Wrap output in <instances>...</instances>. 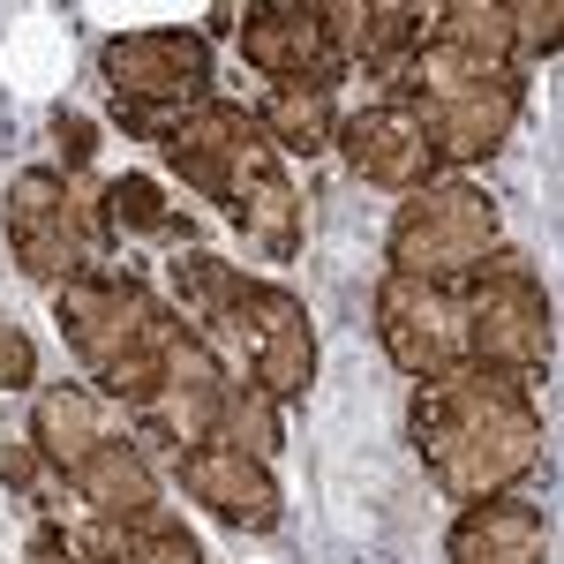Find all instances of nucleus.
<instances>
[{
  "mask_svg": "<svg viewBox=\"0 0 564 564\" xmlns=\"http://www.w3.org/2000/svg\"><path fill=\"white\" fill-rule=\"evenodd\" d=\"M106 436H113V430H106V414H98V399H90V391H76V384L39 391V406H31V444L45 452V467H53L61 481L76 475Z\"/></svg>",
  "mask_w": 564,
  "mask_h": 564,
  "instance_id": "nucleus-18",
  "label": "nucleus"
},
{
  "mask_svg": "<svg viewBox=\"0 0 564 564\" xmlns=\"http://www.w3.org/2000/svg\"><path fill=\"white\" fill-rule=\"evenodd\" d=\"M257 129L271 135V151L286 159V151H302V159H316L332 135H339V98L324 84H271L257 106Z\"/></svg>",
  "mask_w": 564,
  "mask_h": 564,
  "instance_id": "nucleus-21",
  "label": "nucleus"
},
{
  "mask_svg": "<svg viewBox=\"0 0 564 564\" xmlns=\"http://www.w3.org/2000/svg\"><path fill=\"white\" fill-rule=\"evenodd\" d=\"M0 226H8L15 263H23L39 286H68V279L98 271V257L113 249V226H106L98 181L90 174H61V166H23V174L8 181Z\"/></svg>",
  "mask_w": 564,
  "mask_h": 564,
  "instance_id": "nucleus-4",
  "label": "nucleus"
},
{
  "mask_svg": "<svg viewBox=\"0 0 564 564\" xmlns=\"http://www.w3.org/2000/svg\"><path fill=\"white\" fill-rule=\"evenodd\" d=\"M53 308H61V332H68L76 361L98 377V391L121 399V406L135 414V406L159 391L166 339L181 332V316L159 302L143 279L113 271V263H98V271H84V279L53 286Z\"/></svg>",
  "mask_w": 564,
  "mask_h": 564,
  "instance_id": "nucleus-2",
  "label": "nucleus"
},
{
  "mask_svg": "<svg viewBox=\"0 0 564 564\" xmlns=\"http://www.w3.org/2000/svg\"><path fill=\"white\" fill-rule=\"evenodd\" d=\"M226 332L249 347V384H263L271 399H302L308 391V377H316V332H308L302 294H286L271 279H249L234 316H226Z\"/></svg>",
  "mask_w": 564,
  "mask_h": 564,
  "instance_id": "nucleus-10",
  "label": "nucleus"
},
{
  "mask_svg": "<svg viewBox=\"0 0 564 564\" xmlns=\"http://www.w3.org/2000/svg\"><path fill=\"white\" fill-rule=\"evenodd\" d=\"M332 143L347 151V166H354L361 181L399 188V196L430 188L436 166H444V159H436V143H430V129H422V113H414L406 98H384V106H361V113H347Z\"/></svg>",
  "mask_w": 564,
  "mask_h": 564,
  "instance_id": "nucleus-13",
  "label": "nucleus"
},
{
  "mask_svg": "<svg viewBox=\"0 0 564 564\" xmlns=\"http://www.w3.org/2000/svg\"><path fill=\"white\" fill-rule=\"evenodd\" d=\"M497 257V204L481 196V188H459V181H444V188H414L399 218H391V271H406V279H430V286H459L475 263Z\"/></svg>",
  "mask_w": 564,
  "mask_h": 564,
  "instance_id": "nucleus-7",
  "label": "nucleus"
},
{
  "mask_svg": "<svg viewBox=\"0 0 564 564\" xmlns=\"http://www.w3.org/2000/svg\"><path fill=\"white\" fill-rule=\"evenodd\" d=\"M53 143H61V174H90V159H98V129H90L76 106L53 113Z\"/></svg>",
  "mask_w": 564,
  "mask_h": 564,
  "instance_id": "nucleus-27",
  "label": "nucleus"
},
{
  "mask_svg": "<svg viewBox=\"0 0 564 564\" xmlns=\"http://www.w3.org/2000/svg\"><path fill=\"white\" fill-rule=\"evenodd\" d=\"M406 430H414V452L436 475V489L459 497V505L505 497L542 459V414H534L527 384L497 377V369H475V361L459 377L414 384Z\"/></svg>",
  "mask_w": 564,
  "mask_h": 564,
  "instance_id": "nucleus-1",
  "label": "nucleus"
},
{
  "mask_svg": "<svg viewBox=\"0 0 564 564\" xmlns=\"http://www.w3.org/2000/svg\"><path fill=\"white\" fill-rule=\"evenodd\" d=\"M68 489L90 505V520H113V527L159 512V481H151V467H143V452H135V444H121V436H106L84 467L68 475Z\"/></svg>",
  "mask_w": 564,
  "mask_h": 564,
  "instance_id": "nucleus-17",
  "label": "nucleus"
},
{
  "mask_svg": "<svg viewBox=\"0 0 564 564\" xmlns=\"http://www.w3.org/2000/svg\"><path fill=\"white\" fill-rule=\"evenodd\" d=\"M218 444H241L249 459H263L271 467V452L286 444V430H279V399L263 384H234L226 377V406H218Z\"/></svg>",
  "mask_w": 564,
  "mask_h": 564,
  "instance_id": "nucleus-24",
  "label": "nucleus"
},
{
  "mask_svg": "<svg viewBox=\"0 0 564 564\" xmlns=\"http://www.w3.org/2000/svg\"><path fill=\"white\" fill-rule=\"evenodd\" d=\"M234 31H241V61H249L257 76H271V84H324L332 90L339 76H347L324 8L263 0V8H241V15H234Z\"/></svg>",
  "mask_w": 564,
  "mask_h": 564,
  "instance_id": "nucleus-12",
  "label": "nucleus"
},
{
  "mask_svg": "<svg viewBox=\"0 0 564 564\" xmlns=\"http://www.w3.org/2000/svg\"><path fill=\"white\" fill-rule=\"evenodd\" d=\"M234 226H241V241L257 249L263 263H286L294 249H302V196H294V181H286V166H271V174H257L234 204Z\"/></svg>",
  "mask_w": 564,
  "mask_h": 564,
  "instance_id": "nucleus-20",
  "label": "nucleus"
},
{
  "mask_svg": "<svg viewBox=\"0 0 564 564\" xmlns=\"http://www.w3.org/2000/svg\"><path fill=\"white\" fill-rule=\"evenodd\" d=\"M377 339H384L391 369H406L414 384H436V377L467 369L459 294L430 286V279H406V271H384V286H377Z\"/></svg>",
  "mask_w": 564,
  "mask_h": 564,
  "instance_id": "nucleus-9",
  "label": "nucleus"
},
{
  "mask_svg": "<svg viewBox=\"0 0 564 564\" xmlns=\"http://www.w3.org/2000/svg\"><path fill=\"white\" fill-rule=\"evenodd\" d=\"M422 45H444V53L475 61V68H512V61H520V53H512V15H505V0H444V8H430Z\"/></svg>",
  "mask_w": 564,
  "mask_h": 564,
  "instance_id": "nucleus-19",
  "label": "nucleus"
},
{
  "mask_svg": "<svg viewBox=\"0 0 564 564\" xmlns=\"http://www.w3.org/2000/svg\"><path fill=\"white\" fill-rule=\"evenodd\" d=\"M129 534V550H135V564H204V550H196V534L159 505V512H143V520H129L121 527Z\"/></svg>",
  "mask_w": 564,
  "mask_h": 564,
  "instance_id": "nucleus-25",
  "label": "nucleus"
},
{
  "mask_svg": "<svg viewBox=\"0 0 564 564\" xmlns=\"http://www.w3.org/2000/svg\"><path fill=\"white\" fill-rule=\"evenodd\" d=\"M218 406H226V369L218 354L181 324L166 339V369H159V391L135 406V422L174 444V452H196V444H218Z\"/></svg>",
  "mask_w": 564,
  "mask_h": 564,
  "instance_id": "nucleus-11",
  "label": "nucleus"
},
{
  "mask_svg": "<svg viewBox=\"0 0 564 564\" xmlns=\"http://www.w3.org/2000/svg\"><path fill=\"white\" fill-rule=\"evenodd\" d=\"M444 557L452 564H550V520L534 505H520V497H475L452 520Z\"/></svg>",
  "mask_w": 564,
  "mask_h": 564,
  "instance_id": "nucleus-16",
  "label": "nucleus"
},
{
  "mask_svg": "<svg viewBox=\"0 0 564 564\" xmlns=\"http://www.w3.org/2000/svg\"><path fill=\"white\" fill-rule=\"evenodd\" d=\"M98 196H106V226H113V241H121V234H151V241H166V234H188V218L166 204V188H159L151 174L98 181Z\"/></svg>",
  "mask_w": 564,
  "mask_h": 564,
  "instance_id": "nucleus-22",
  "label": "nucleus"
},
{
  "mask_svg": "<svg viewBox=\"0 0 564 564\" xmlns=\"http://www.w3.org/2000/svg\"><path fill=\"white\" fill-rule=\"evenodd\" d=\"M159 151H166V166H174L196 196H212V204H234L257 174L286 166V159L271 151V135L257 129V113H249V106H226V98H204L196 113L166 121Z\"/></svg>",
  "mask_w": 564,
  "mask_h": 564,
  "instance_id": "nucleus-8",
  "label": "nucleus"
},
{
  "mask_svg": "<svg viewBox=\"0 0 564 564\" xmlns=\"http://www.w3.org/2000/svg\"><path fill=\"white\" fill-rule=\"evenodd\" d=\"M505 15H512V53H527V61H534V53H557V23H564V8L557 0H542V8H534V0H527V8H505Z\"/></svg>",
  "mask_w": 564,
  "mask_h": 564,
  "instance_id": "nucleus-26",
  "label": "nucleus"
},
{
  "mask_svg": "<svg viewBox=\"0 0 564 564\" xmlns=\"http://www.w3.org/2000/svg\"><path fill=\"white\" fill-rule=\"evenodd\" d=\"M459 316H467V361L534 384L557 354V308L542 294V279L527 271V257L497 249L489 263H475L459 286Z\"/></svg>",
  "mask_w": 564,
  "mask_h": 564,
  "instance_id": "nucleus-5",
  "label": "nucleus"
},
{
  "mask_svg": "<svg viewBox=\"0 0 564 564\" xmlns=\"http://www.w3.org/2000/svg\"><path fill=\"white\" fill-rule=\"evenodd\" d=\"M39 377V347H31V332L15 324V316H0V391H23Z\"/></svg>",
  "mask_w": 564,
  "mask_h": 564,
  "instance_id": "nucleus-28",
  "label": "nucleus"
},
{
  "mask_svg": "<svg viewBox=\"0 0 564 564\" xmlns=\"http://www.w3.org/2000/svg\"><path fill=\"white\" fill-rule=\"evenodd\" d=\"M181 489L196 505H212L226 527H241V534H271L279 527V481L241 444H196V452H181Z\"/></svg>",
  "mask_w": 564,
  "mask_h": 564,
  "instance_id": "nucleus-14",
  "label": "nucleus"
},
{
  "mask_svg": "<svg viewBox=\"0 0 564 564\" xmlns=\"http://www.w3.org/2000/svg\"><path fill=\"white\" fill-rule=\"evenodd\" d=\"M241 286H249L241 263H218V257H204V249L174 257V294H181V308H188L196 324H226L234 302H241Z\"/></svg>",
  "mask_w": 564,
  "mask_h": 564,
  "instance_id": "nucleus-23",
  "label": "nucleus"
},
{
  "mask_svg": "<svg viewBox=\"0 0 564 564\" xmlns=\"http://www.w3.org/2000/svg\"><path fill=\"white\" fill-rule=\"evenodd\" d=\"M98 68L121 106V129L143 143H159L166 121L212 98V39L204 31H121L98 45Z\"/></svg>",
  "mask_w": 564,
  "mask_h": 564,
  "instance_id": "nucleus-6",
  "label": "nucleus"
},
{
  "mask_svg": "<svg viewBox=\"0 0 564 564\" xmlns=\"http://www.w3.org/2000/svg\"><path fill=\"white\" fill-rule=\"evenodd\" d=\"M8 481H15L31 505H39L45 489H53V481H45V452L31 444V436H15V444H8Z\"/></svg>",
  "mask_w": 564,
  "mask_h": 564,
  "instance_id": "nucleus-29",
  "label": "nucleus"
},
{
  "mask_svg": "<svg viewBox=\"0 0 564 564\" xmlns=\"http://www.w3.org/2000/svg\"><path fill=\"white\" fill-rule=\"evenodd\" d=\"M324 23H332V45H339L347 68H369V76L391 84V76L414 61L430 8H406V0H332Z\"/></svg>",
  "mask_w": 564,
  "mask_h": 564,
  "instance_id": "nucleus-15",
  "label": "nucleus"
},
{
  "mask_svg": "<svg viewBox=\"0 0 564 564\" xmlns=\"http://www.w3.org/2000/svg\"><path fill=\"white\" fill-rule=\"evenodd\" d=\"M406 90V106L422 113L436 159L444 166H475V159H497L505 135L520 121V68H475L444 45H414V61L391 76Z\"/></svg>",
  "mask_w": 564,
  "mask_h": 564,
  "instance_id": "nucleus-3",
  "label": "nucleus"
}]
</instances>
